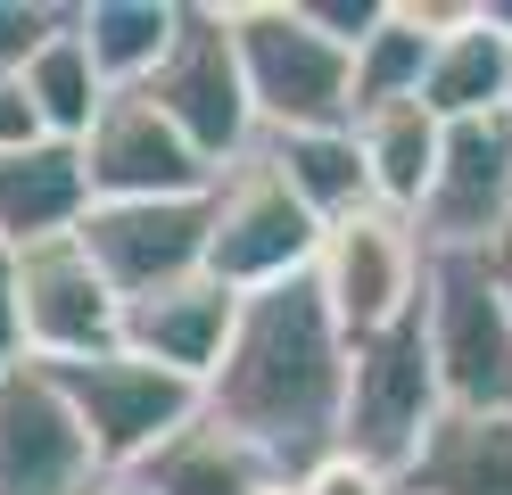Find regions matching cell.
I'll return each instance as SVG.
<instances>
[{"label": "cell", "instance_id": "1", "mask_svg": "<svg viewBox=\"0 0 512 495\" xmlns=\"http://www.w3.org/2000/svg\"><path fill=\"white\" fill-rule=\"evenodd\" d=\"M347 330L331 322L323 289L290 281L265 297H240V330L223 347L215 380H207V413L232 421L240 438H256L281 471H314L323 454H339V421H347Z\"/></svg>", "mask_w": 512, "mask_h": 495}, {"label": "cell", "instance_id": "2", "mask_svg": "<svg viewBox=\"0 0 512 495\" xmlns=\"http://www.w3.org/2000/svg\"><path fill=\"white\" fill-rule=\"evenodd\" d=\"M232 42L256 132L356 124V50L306 17V0H232Z\"/></svg>", "mask_w": 512, "mask_h": 495}, {"label": "cell", "instance_id": "3", "mask_svg": "<svg viewBox=\"0 0 512 495\" xmlns=\"http://www.w3.org/2000/svg\"><path fill=\"white\" fill-rule=\"evenodd\" d=\"M314 256H323V215L281 182V165L265 149L223 165L207 190V273L240 297H265L306 281Z\"/></svg>", "mask_w": 512, "mask_h": 495}, {"label": "cell", "instance_id": "4", "mask_svg": "<svg viewBox=\"0 0 512 495\" xmlns=\"http://www.w3.org/2000/svg\"><path fill=\"white\" fill-rule=\"evenodd\" d=\"M42 372L58 380L67 413L83 421L91 454H100V471H116V479H133L174 429H190L207 413L199 380H182V372H166V363H149L133 347H108V355H83V363H42Z\"/></svg>", "mask_w": 512, "mask_h": 495}, {"label": "cell", "instance_id": "5", "mask_svg": "<svg viewBox=\"0 0 512 495\" xmlns=\"http://www.w3.org/2000/svg\"><path fill=\"white\" fill-rule=\"evenodd\" d=\"M446 413V388H438V363H430V330L422 314L380 330V339L347 347V421H339V454L372 462V471L405 479L422 438Z\"/></svg>", "mask_w": 512, "mask_h": 495}, {"label": "cell", "instance_id": "6", "mask_svg": "<svg viewBox=\"0 0 512 495\" xmlns=\"http://www.w3.org/2000/svg\"><path fill=\"white\" fill-rule=\"evenodd\" d=\"M141 91L182 124V141L199 149L215 174L265 141V132H256V108H248L240 42H232V0H182L174 50L157 58V75H149Z\"/></svg>", "mask_w": 512, "mask_h": 495}, {"label": "cell", "instance_id": "7", "mask_svg": "<svg viewBox=\"0 0 512 495\" xmlns=\"http://www.w3.org/2000/svg\"><path fill=\"white\" fill-rule=\"evenodd\" d=\"M314 289H323L331 322L347 339H380L422 314V289H430V248L413 215H389V207H364L323 231V256H314Z\"/></svg>", "mask_w": 512, "mask_h": 495}, {"label": "cell", "instance_id": "8", "mask_svg": "<svg viewBox=\"0 0 512 495\" xmlns=\"http://www.w3.org/2000/svg\"><path fill=\"white\" fill-rule=\"evenodd\" d=\"M430 363L455 413H512V306L496 297L479 256H430L422 289Z\"/></svg>", "mask_w": 512, "mask_h": 495}, {"label": "cell", "instance_id": "9", "mask_svg": "<svg viewBox=\"0 0 512 495\" xmlns=\"http://www.w3.org/2000/svg\"><path fill=\"white\" fill-rule=\"evenodd\" d=\"M17 322H25V363H83L124 339V297L75 240L17 248Z\"/></svg>", "mask_w": 512, "mask_h": 495}, {"label": "cell", "instance_id": "10", "mask_svg": "<svg viewBox=\"0 0 512 495\" xmlns=\"http://www.w3.org/2000/svg\"><path fill=\"white\" fill-rule=\"evenodd\" d=\"M413 231H422L430 256H488L512 231V108L446 124L438 182L413 215Z\"/></svg>", "mask_w": 512, "mask_h": 495}, {"label": "cell", "instance_id": "11", "mask_svg": "<svg viewBox=\"0 0 512 495\" xmlns=\"http://www.w3.org/2000/svg\"><path fill=\"white\" fill-rule=\"evenodd\" d=\"M75 240L108 273V289L133 306V297L207 273V198H100Z\"/></svg>", "mask_w": 512, "mask_h": 495}, {"label": "cell", "instance_id": "12", "mask_svg": "<svg viewBox=\"0 0 512 495\" xmlns=\"http://www.w3.org/2000/svg\"><path fill=\"white\" fill-rule=\"evenodd\" d=\"M75 149L91 174V207L100 198H207L215 190V165L182 141V124L149 91H116Z\"/></svg>", "mask_w": 512, "mask_h": 495}, {"label": "cell", "instance_id": "13", "mask_svg": "<svg viewBox=\"0 0 512 495\" xmlns=\"http://www.w3.org/2000/svg\"><path fill=\"white\" fill-rule=\"evenodd\" d=\"M108 471L42 363L0 380V495H91Z\"/></svg>", "mask_w": 512, "mask_h": 495}, {"label": "cell", "instance_id": "14", "mask_svg": "<svg viewBox=\"0 0 512 495\" xmlns=\"http://www.w3.org/2000/svg\"><path fill=\"white\" fill-rule=\"evenodd\" d=\"M422 17L438 33L430 75H422V108L438 124L504 116L512 108V33L488 17V0H422Z\"/></svg>", "mask_w": 512, "mask_h": 495}, {"label": "cell", "instance_id": "15", "mask_svg": "<svg viewBox=\"0 0 512 495\" xmlns=\"http://www.w3.org/2000/svg\"><path fill=\"white\" fill-rule=\"evenodd\" d=\"M232 330H240V289H223L215 273H190L157 297H133L116 347H133V355H149V363H166V372L207 388L223 347H232Z\"/></svg>", "mask_w": 512, "mask_h": 495}, {"label": "cell", "instance_id": "16", "mask_svg": "<svg viewBox=\"0 0 512 495\" xmlns=\"http://www.w3.org/2000/svg\"><path fill=\"white\" fill-rule=\"evenodd\" d=\"M91 215V174H83V149L75 141H34L17 157H0V248H42V240H67Z\"/></svg>", "mask_w": 512, "mask_h": 495}, {"label": "cell", "instance_id": "17", "mask_svg": "<svg viewBox=\"0 0 512 495\" xmlns=\"http://www.w3.org/2000/svg\"><path fill=\"white\" fill-rule=\"evenodd\" d=\"M133 479H141L149 495H273L290 471H281L256 438H240L232 421L199 413L190 429H174V438L157 446Z\"/></svg>", "mask_w": 512, "mask_h": 495}, {"label": "cell", "instance_id": "18", "mask_svg": "<svg viewBox=\"0 0 512 495\" xmlns=\"http://www.w3.org/2000/svg\"><path fill=\"white\" fill-rule=\"evenodd\" d=\"M405 495H512V413H455L422 438Z\"/></svg>", "mask_w": 512, "mask_h": 495}, {"label": "cell", "instance_id": "19", "mask_svg": "<svg viewBox=\"0 0 512 495\" xmlns=\"http://www.w3.org/2000/svg\"><path fill=\"white\" fill-rule=\"evenodd\" d=\"M356 149H364V174H372V207L422 215V198H430V182H438L446 124L422 108V99H397V108L356 116Z\"/></svg>", "mask_w": 512, "mask_h": 495}, {"label": "cell", "instance_id": "20", "mask_svg": "<svg viewBox=\"0 0 512 495\" xmlns=\"http://www.w3.org/2000/svg\"><path fill=\"white\" fill-rule=\"evenodd\" d=\"M256 149H265V157L281 165V182H290L306 207L323 215V231L372 207V174H364L356 124H323V132H265Z\"/></svg>", "mask_w": 512, "mask_h": 495}, {"label": "cell", "instance_id": "21", "mask_svg": "<svg viewBox=\"0 0 512 495\" xmlns=\"http://www.w3.org/2000/svg\"><path fill=\"white\" fill-rule=\"evenodd\" d=\"M182 0H75V33L91 66L108 75V91H141L157 75V58L174 50Z\"/></svg>", "mask_w": 512, "mask_h": 495}, {"label": "cell", "instance_id": "22", "mask_svg": "<svg viewBox=\"0 0 512 495\" xmlns=\"http://www.w3.org/2000/svg\"><path fill=\"white\" fill-rule=\"evenodd\" d=\"M25 99H34V116H42V132L50 141H83L91 124H100V108H108V75L91 66V50H83V33H75V0H67V25L50 33V42L25 58Z\"/></svg>", "mask_w": 512, "mask_h": 495}, {"label": "cell", "instance_id": "23", "mask_svg": "<svg viewBox=\"0 0 512 495\" xmlns=\"http://www.w3.org/2000/svg\"><path fill=\"white\" fill-rule=\"evenodd\" d=\"M430 50H438V33H430V17H422V0H389L380 25L356 42V116L397 108V99H422Z\"/></svg>", "mask_w": 512, "mask_h": 495}, {"label": "cell", "instance_id": "24", "mask_svg": "<svg viewBox=\"0 0 512 495\" xmlns=\"http://www.w3.org/2000/svg\"><path fill=\"white\" fill-rule=\"evenodd\" d=\"M58 25H67V0H0V75H25V58Z\"/></svg>", "mask_w": 512, "mask_h": 495}, {"label": "cell", "instance_id": "25", "mask_svg": "<svg viewBox=\"0 0 512 495\" xmlns=\"http://www.w3.org/2000/svg\"><path fill=\"white\" fill-rule=\"evenodd\" d=\"M290 495H405V479L372 471V462H356V454H323L314 471L290 479Z\"/></svg>", "mask_w": 512, "mask_h": 495}, {"label": "cell", "instance_id": "26", "mask_svg": "<svg viewBox=\"0 0 512 495\" xmlns=\"http://www.w3.org/2000/svg\"><path fill=\"white\" fill-rule=\"evenodd\" d=\"M34 141H50V132L34 116V99H25V75H0V157L34 149Z\"/></svg>", "mask_w": 512, "mask_h": 495}, {"label": "cell", "instance_id": "27", "mask_svg": "<svg viewBox=\"0 0 512 495\" xmlns=\"http://www.w3.org/2000/svg\"><path fill=\"white\" fill-rule=\"evenodd\" d=\"M380 9H389V0H306V17H314V25H323V33H331V42H347V50H356V42H364V33L380 25Z\"/></svg>", "mask_w": 512, "mask_h": 495}, {"label": "cell", "instance_id": "28", "mask_svg": "<svg viewBox=\"0 0 512 495\" xmlns=\"http://www.w3.org/2000/svg\"><path fill=\"white\" fill-rule=\"evenodd\" d=\"M25 372V322H17V256L0 248V380Z\"/></svg>", "mask_w": 512, "mask_h": 495}, {"label": "cell", "instance_id": "29", "mask_svg": "<svg viewBox=\"0 0 512 495\" xmlns=\"http://www.w3.org/2000/svg\"><path fill=\"white\" fill-rule=\"evenodd\" d=\"M479 264H488V281H496V297L512 306V231H504V240H496L488 256H479Z\"/></svg>", "mask_w": 512, "mask_h": 495}, {"label": "cell", "instance_id": "30", "mask_svg": "<svg viewBox=\"0 0 512 495\" xmlns=\"http://www.w3.org/2000/svg\"><path fill=\"white\" fill-rule=\"evenodd\" d=\"M91 495H149V487H141V479H116V471H108V479L91 487Z\"/></svg>", "mask_w": 512, "mask_h": 495}]
</instances>
